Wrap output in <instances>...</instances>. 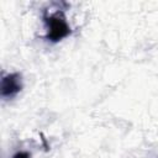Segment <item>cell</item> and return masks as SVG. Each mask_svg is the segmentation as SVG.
<instances>
[{
    "instance_id": "1",
    "label": "cell",
    "mask_w": 158,
    "mask_h": 158,
    "mask_svg": "<svg viewBox=\"0 0 158 158\" xmlns=\"http://www.w3.org/2000/svg\"><path fill=\"white\" fill-rule=\"evenodd\" d=\"M47 26V40L52 42H59L70 35V27L62 12H56L49 16H44Z\"/></svg>"
},
{
    "instance_id": "2",
    "label": "cell",
    "mask_w": 158,
    "mask_h": 158,
    "mask_svg": "<svg viewBox=\"0 0 158 158\" xmlns=\"http://www.w3.org/2000/svg\"><path fill=\"white\" fill-rule=\"evenodd\" d=\"M22 89L21 74L20 73H9L1 79L0 93L2 98H14Z\"/></svg>"
},
{
    "instance_id": "3",
    "label": "cell",
    "mask_w": 158,
    "mask_h": 158,
    "mask_svg": "<svg viewBox=\"0 0 158 158\" xmlns=\"http://www.w3.org/2000/svg\"><path fill=\"white\" fill-rule=\"evenodd\" d=\"M12 158H31V156H30V153H28V152L20 151V152L15 153V154L12 156Z\"/></svg>"
}]
</instances>
